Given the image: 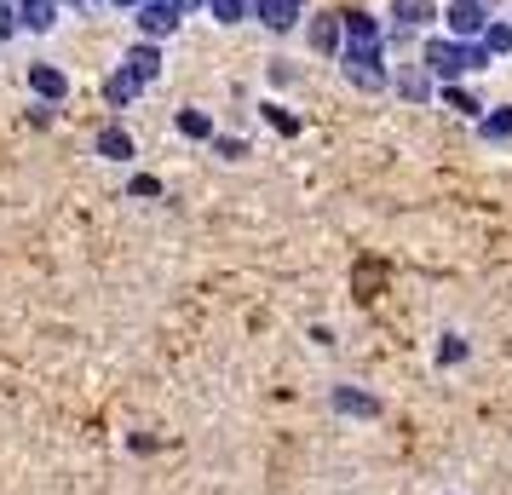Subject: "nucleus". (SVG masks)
<instances>
[{
	"label": "nucleus",
	"mask_w": 512,
	"mask_h": 495,
	"mask_svg": "<svg viewBox=\"0 0 512 495\" xmlns=\"http://www.w3.org/2000/svg\"><path fill=\"white\" fill-rule=\"evenodd\" d=\"M420 64L432 70V81L438 87H449V81H466V75H484L495 58H489L478 41H455V35H426L420 41Z\"/></svg>",
	"instance_id": "1"
},
{
	"label": "nucleus",
	"mask_w": 512,
	"mask_h": 495,
	"mask_svg": "<svg viewBox=\"0 0 512 495\" xmlns=\"http://www.w3.org/2000/svg\"><path fill=\"white\" fill-rule=\"evenodd\" d=\"M380 58H386V47H346L340 52V70H346L351 87H363V93H386V87H392V70H386Z\"/></svg>",
	"instance_id": "2"
},
{
	"label": "nucleus",
	"mask_w": 512,
	"mask_h": 495,
	"mask_svg": "<svg viewBox=\"0 0 512 495\" xmlns=\"http://www.w3.org/2000/svg\"><path fill=\"white\" fill-rule=\"evenodd\" d=\"M489 18H495V12H489L484 0H449V6H443V35H455V41H478V35L489 29Z\"/></svg>",
	"instance_id": "3"
},
{
	"label": "nucleus",
	"mask_w": 512,
	"mask_h": 495,
	"mask_svg": "<svg viewBox=\"0 0 512 495\" xmlns=\"http://www.w3.org/2000/svg\"><path fill=\"white\" fill-rule=\"evenodd\" d=\"M386 18H392L397 29L426 35L432 24H443V6H438V0H392V6H386Z\"/></svg>",
	"instance_id": "4"
},
{
	"label": "nucleus",
	"mask_w": 512,
	"mask_h": 495,
	"mask_svg": "<svg viewBox=\"0 0 512 495\" xmlns=\"http://www.w3.org/2000/svg\"><path fill=\"white\" fill-rule=\"evenodd\" d=\"M392 87L403 98H415V104H432V98H438V81H432V70H426V64H392Z\"/></svg>",
	"instance_id": "5"
},
{
	"label": "nucleus",
	"mask_w": 512,
	"mask_h": 495,
	"mask_svg": "<svg viewBox=\"0 0 512 495\" xmlns=\"http://www.w3.org/2000/svg\"><path fill=\"white\" fill-rule=\"evenodd\" d=\"M305 41L323 52V58H340V52H346V24H340V12H317V18L305 24Z\"/></svg>",
	"instance_id": "6"
},
{
	"label": "nucleus",
	"mask_w": 512,
	"mask_h": 495,
	"mask_svg": "<svg viewBox=\"0 0 512 495\" xmlns=\"http://www.w3.org/2000/svg\"><path fill=\"white\" fill-rule=\"evenodd\" d=\"M305 18V6H294V0H254V24H265L271 35H294Z\"/></svg>",
	"instance_id": "7"
},
{
	"label": "nucleus",
	"mask_w": 512,
	"mask_h": 495,
	"mask_svg": "<svg viewBox=\"0 0 512 495\" xmlns=\"http://www.w3.org/2000/svg\"><path fill=\"white\" fill-rule=\"evenodd\" d=\"M179 18H185V12H167V6H139V12H133V29H139L144 41H156V47H162L167 35H179Z\"/></svg>",
	"instance_id": "8"
},
{
	"label": "nucleus",
	"mask_w": 512,
	"mask_h": 495,
	"mask_svg": "<svg viewBox=\"0 0 512 495\" xmlns=\"http://www.w3.org/2000/svg\"><path fill=\"white\" fill-rule=\"evenodd\" d=\"M340 24H346V47H386V24L374 18V12H340Z\"/></svg>",
	"instance_id": "9"
},
{
	"label": "nucleus",
	"mask_w": 512,
	"mask_h": 495,
	"mask_svg": "<svg viewBox=\"0 0 512 495\" xmlns=\"http://www.w3.org/2000/svg\"><path fill=\"white\" fill-rule=\"evenodd\" d=\"M58 0H18V24H24V35H52L58 29Z\"/></svg>",
	"instance_id": "10"
},
{
	"label": "nucleus",
	"mask_w": 512,
	"mask_h": 495,
	"mask_svg": "<svg viewBox=\"0 0 512 495\" xmlns=\"http://www.w3.org/2000/svg\"><path fill=\"white\" fill-rule=\"evenodd\" d=\"M29 87H35L41 104H64V93H70V81H64L58 64H29Z\"/></svg>",
	"instance_id": "11"
},
{
	"label": "nucleus",
	"mask_w": 512,
	"mask_h": 495,
	"mask_svg": "<svg viewBox=\"0 0 512 495\" xmlns=\"http://www.w3.org/2000/svg\"><path fill=\"white\" fill-rule=\"evenodd\" d=\"M93 150L104 156V162H133V133H127L121 121H110V127H98Z\"/></svg>",
	"instance_id": "12"
},
{
	"label": "nucleus",
	"mask_w": 512,
	"mask_h": 495,
	"mask_svg": "<svg viewBox=\"0 0 512 495\" xmlns=\"http://www.w3.org/2000/svg\"><path fill=\"white\" fill-rule=\"evenodd\" d=\"M121 70H133L144 87H150V81H162V47H156V41H139V47L121 58Z\"/></svg>",
	"instance_id": "13"
},
{
	"label": "nucleus",
	"mask_w": 512,
	"mask_h": 495,
	"mask_svg": "<svg viewBox=\"0 0 512 495\" xmlns=\"http://www.w3.org/2000/svg\"><path fill=\"white\" fill-rule=\"evenodd\" d=\"M438 98H443V104H449V110H455V116H466V121H478V116H484V110H489V104H484V98H478V93H472L466 81H449V87H438Z\"/></svg>",
	"instance_id": "14"
},
{
	"label": "nucleus",
	"mask_w": 512,
	"mask_h": 495,
	"mask_svg": "<svg viewBox=\"0 0 512 495\" xmlns=\"http://www.w3.org/2000/svg\"><path fill=\"white\" fill-rule=\"evenodd\" d=\"M144 93V81L133 70H110V81H104V98H110V110H133V98Z\"/></svg>",
	"instance_id": "15"
},
{
	"label": "nucleus",
	"mask_w": 512,
	"mask_h": 495,
	"mask_svg": "<svg viewBox=\"0 0 512 495\" xmlns=\"http://www.w3.org/2000/svg\"><path fill=\"white\" fill-rule=\"evenodd\" d=\"M478 47H484L489 58H507V52H512V24H507V18H501V12L489 18V29H484V35H478Z\"/></svg>",
	"instance_id": "16"
},
{
	"label": "nucleus",
	"mask_w": 512,
	"mask_h": 495,
	"mask_svg": "<svg viewBox=\"0 0 512 495\" xmlns=\"http://www.w3.org/2000/svg\"><path fill=\"white\" fill-rule=\"evenodd\" d=\"M478 133H484L489 144L512 139V104H489V116H478Z\"/></svg>",
	"instance_id": "17"
},
{
	"label": "nucleus",
	"mask_w": 512,
	"mask_h": 495,
	"mask_svg": "<svg viewBox=\"0 0 512 495\" xmlns=\"http://www.w3.org/2000/svg\"><path fill=\"white\" fill-rule=\"evenodd\" d=\"M334 409H346V415H380V403L369 398V392H351V386H334Z\"/></svg>",
	"instance_id": "18"
},
{
	"label": "nucleus",
	"mask_w": 512,
	"mask_h": 495,
	"mask_svg": "<svg viewBox=\"0 0 512 495\" xmlns=\"http://www.w3.org/2000/svg\"><path fill=\"white\" fill-rule=\"evenodd\" d=\"M208 12L219 24H242V18H254V0H208Z\"/></svg>",
	"instance_id": "19"
},
{
	"label": "nucleus",
	"mask_w": 512,
	"mask_h": 495,
	"mask_svg": "<svg viewBox=\"0 0 512 495\" xmlns=\"http://www.w3.org/2000/svg\"><path fill=\"white\" fill-rule=\"evenodd\" d=\"M179 133L185 139H213V116L208 110H179Z\"/></svg>",
	"instance_id": "20"
},
{
	"label": "nucleus",
	"mask_w": 512,
	"mask_h": 495,
	"mask_svg": "<svg viewBox=\"0 0 512 495\" xmlns=\"http://www.w3.org/2000/svg\"><path fill=\"white\" fill-rule=\"evenodd\" d=\"M12 35H24V24H18V0H0V47H6Z\"/></svg>",
	"instance_id": "21"
},
{
	"label": "nucleus",
	"mask_w": 512,
	"mask_h": 495,
	"mask_svg": "<svg viewBox=\"0 0 512 495\" xmlns=\"http://www.w3.org/2000/svg\"><path fill=\"white\" fill-rule=\"evenodd\" d=\"M259 116L271 121V127H277V133H300V121L288 116V110H282V104H259Z\"/></svg>",
	"instance_id": "22"
},
{
	"label": "nucleus",
	"mask_w": 512,
	"mask_h": 495,
	"mask_svg": "<svg viewBox=\"0 0 512 495\" xmlns=\"http://www.w3.org/2000/svg\"><path fill=\"white\" fill-rule=\"evenodd\" d=\"M438 363H466V340H461V334H443Z\"/></svg>",
	"instance_id": "23"
},
{
	"label": "nucleus",
	"mask_w": 512,
	"mask_h": 495,
	"mask_svg": "<svg viewBox=\"0 0 512 495\" xmlns=\"http://www.w3.org/2000/svg\"><path fill=\"white\" fill-rule=\"evenodd\" d=\"M213 150H219L225 162H242V156H248V144H242V139H225V133H213Z\"/></svg>",
	"instance_id": "24"
},
{
	"label": "nucleus",
	"mask_w": 512,
	"mask_h": 495,
	"mask_svg": "<svg viewBox=\"0 0 512 495\" xmlns=\"http://www.w3.org/2000/svg\"><path fill=\"white\" fill-rule=\"evenodd\" d=\"M294 64H288V58H271V87H288V81H294Z\"/></svg>",
	"instance_id": "25"
},
{
	"label": "nucleus",
	"mask_w": 512,
	"mask_h": 495,
	"mask_svg": "<svg viewBox=\"0 0 512 495\" xmlns=\"http://www.w3.org/2000/svg\"><path fill=\"white\" fill-rule=\"evenodd\" d=\"M29 127H52V104L35 98V104H29Z\"/></svg>",
	"instance_id": "26"
},
{
	"label": "nucleus",
	"mask_w": 512,
	"mask_h": 495,
	"mask_svg": "<svg viewBox=\"0 0 512 495\" xmlns=\"http://www.w3.org/2000/svg\"><path fill=\"white\" fill-rule=\"evenodd\" d=\"M104 6H121V12H139L144 0H104Z\"/></svg>",
	"instance_id": "27"
},
{
	"label": "nucleus",
	"mask_w": 512,
	"mask_h": 495,
	"mask_svg": "<svg viewBox=\"0 0 512 495\" xmlns=\"http://www.w3.org/2000/svg\"><path fill=\"white\" fill-rule=\"evenodd\" d=\"M484 6H489V12H495V0H484Z\"/></svg>",
	"instance_id": "28"
},
{
	"label": "nucleus",
	"mask_w": 512,
	"mask_h": 495,
	"mask_svg": "<svg viewBox=\"0 0 512 495\" xmlns=\"http://www.w3.org/2000/svg\"><path fill=\"white\" fill-rule=\"evenodd\" d=\"M294 6H311V0H294Z\"/></svg>",
	"instance_id": "29"
}]
</instances>
